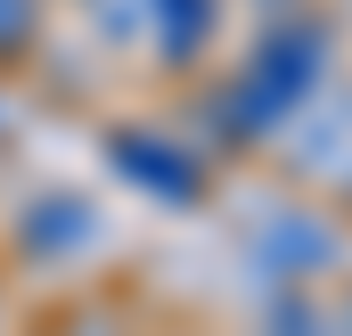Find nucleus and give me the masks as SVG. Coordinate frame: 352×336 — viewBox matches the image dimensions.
<instances>
[{"mask_svg": "<svg viewBox=\"0 0 352 336\" xmlns=\"http://www.w3.org/2000/svg\"><path fill=\"white\" fill-rule=\"evenodd\" d=\"M320 66H328V33H320V25H287L263 58H254V74L230 90V123H238V132H270V123L311 90Z\"/></svg>", "mask_w": 352, "mask_h": 336, "instance_id": "obj_1", "label": "nucleus"}, {"mask_svg": "<svg viewBox=\"0 0 352 336\" xmlns=\"http://www.w3.org/2000/svg\"><path fill=\"white\" fill-rule=\"evenodd\" d=\"M254 254H263L270 271H287V279H311V271H328V262H336V230H328V222H311V213H278V222H263Z\"/></svg>", "mask_w": 352, "mask_h": 336, "instance_id": "obj_2", "label": "nucleus"}, {"mask_svg": "<svg viewBox=\"0 0 352 336\" xmlns=\"http://www.w3.org/2000/svg\"><path fill=\"white\" fill-rule=\"evenodd\" d=\"M123 165L140 172V180H156L164 197H188V189H197V172L180 165V156H164V148H131V140H123Z\"/></svg>", "mask_w": 352, "mask_h": 336, "instance_id": "obj_3", "label": "nucleus"}, {"mask_svg": "<svg viewBox=\"0 0 352 336\" xmlns=\"http://www.w3.org/2000/svg\"><path fill=\"white\" fill-rule=\"evenodd\" d=\"M164 8H173V17H164V50H173V58H188L213 8H205V0H164Z\"/></svg>", "mask_w": 352, "mask_h": 336, "instance_id": "obj_4", "label": "nucleus"}, {"mask_svg": "<svg viewBox=\"0 0 352 336\" xmlns=\"http://www.w3.org/2000/svg\"><path fill=\"white\" fill-rule=\"evenodd\" d=\"M270 336H320V312L287 295V304H278V320H270Z\"/></svg>", "mask_w": 352, "mask_h": 336, "instance_id": "obj_5", "label": "nucleus"}]
</instances>
